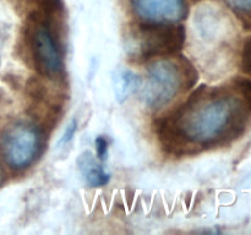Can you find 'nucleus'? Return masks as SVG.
I'll list each match as a JSON object with an SVG mask.
<instances>
[{
	"mask_svg": "<svg viewBox=\"0 0 251 235\" xmlns=\"http://www.w3.org/2000/svg\"><path fill=\"white\" fill-rule=\"evenodd\" d=\"M244 126L242 105L227 95L213 94L200 86L158 127L164 148L183 153L189 146H212L237 136Z\"/></svg>",
	"mask_w": 251,
	"mask_h": 235,
	"instance_id": "nucleus-1",
	"label": "nucleus"
},
{
	"mask_svg": "<svg viewBox=\"0 0 251 235\" xmlns=\"http://www.w3.org/2000/svg\"><path fill=\"white\" fill-rule=\"evenodd\" d=\"M196 78L195 69L185 58L180 63L168 59L156 60L149 66L141 98L150 109H161L173 100L181 88L193 87Z\"/></svg>",
	"mask_w": 251,
	"mask_h": 235,
	"instance_id": "nucleus-2",
	"label": "nucleus"
},
{
	"mask_svg": "<svg viewBox=\"0 0 251 235\" xmlns=\"http://www.w3.org/2000/svg\"><path fill=\"white\" fill-rule=\"evenodd\" d=\"M139 53L150 59L180 51L185 42V28L167 22H145L137 33Z\"/></svg>",
	"mask_w": 251,
	"mask_h": 235,
	"instance_id": "nucleus-3",
	"label": "nucleus"
},
{
	"mask_svg": "<svg viewBox=\"0 0 251 235\" xmlns=\"http://www.w3.org/2000/svg\"><path fill=\"white\" fill-rule=\"evenodd\" d=\"M39 135L33 126L15 124L1 136V153L12 170L28 168L38 156Z\"/></svg>",
	"mask_w": 251,
	"mask_h": 235,
	"instance_id": "nucleus-4",
	"label": "nucleus"
},
{
	"mask_svg": "<svg viewBox=\"0 0 251 235\" xmlns=\"http://www.w3.org/2000/svg\"><path fill=\"white\" fill-rule=\"evenodd\" d=\"M31 48L34 66L44 77H56L63 71L60 49L48 26L36 21L31 32Z\"/></svg>",
	"mask_w": 251,
	"mask_h": 235,
	"instance_id": "nucleus-5",
	"label": "nucleus"
},
{
	"mask_svg": "<svg viewBox=\"0 0 251 235\" xmlns=\"http://www.w3.org/2000/svg\"><path fill=\"white\" fill-rule=\"evenodd\" d=\"M135 14L146 22L174 24L188 14L185 0H131Z\"/></svg>",
	"mask_w": 251,
	"mask_h": 235,
	"instance_id": "nucleus-6",
	"label": "nucleus"
},
{
	"mask_svg": "<svg viewBox=\"0 0 251 235\" xmlns=\"http://www.w3.org/2000/svg\"><path fill=\"white\" fill-rule=\"evenodd\" d=\"M77 166L86 184L91 188H100L109 183L110 174L107 173L102 165L96 162L95 156L91 152H83L77 159Z\"/></svg>",
	"mask_w": 251,
	"mask_h": 235,
	"instance_id": "nucleus-7",
	"label": "nucleus"
},
{
	"mask_svg": "<svg viewBox=\"0 0 251 235\" xmlns=\"http://www.w3.org/2000/svg\"><path fill=\"white\" fill-rule=\"evenodd\" d=\"M140 78L136 73L127 69L117 70L113 77V87H114L115 98L119 103L126 100L137 88L140 87Z\"/></svg>",
	"mask_w": 251,
	"mask_h": 235,
	"instance_id": "nucleus-8",
	"label": "nucleus"
},
{
	"mask_svg": "<svg viewBox=\"0 0 251 235\" xmlns=\"http://www.w3.org/2000/svg\"><path fill=\"white\" fill-rule=\"evenodd\" d=\"M235 86L242 94L243 99L245 100L247 105L251 109V81L247 80V78H238L235 81Z\"/></svg>",
	"mask_w": 251,
	"mask_h": 235,
	"instance_id": "nucleus-9",
	"label": "nucleus"
},
{
	"mask_svg": "<svg viewBox=\"0 0 251 235\" xmlns=\"http://www.w3.org/2000/svg\"><path fill=\"white\" fill-rule=\"evenodd\" d=\"M96 153H97L98 159L105 161L108 156V141L104 136H97L95 140Z\"/></svg>",
	"mask_w": 251,
	"mask_h": 235,
	"instance_id": "nucleus-10",
	"label": "nucleus"
},
{
	"mask_svg": "<svg viewBox=\"0 0 251 235\" xmlns=\"http://www.w3.org/2000/svg\"><path fill=\"white\" fill-rule=\"evenodd\" d=\"M76 131H77V121H76V119H73L70 122H69L66 129L64 130V134L60 139V144L66 146L68 143H70L71 140H73L74 136H75Z\"/></svg>",
	"mask_w": 251,
	"mask_h": 235,
	"instance_id": "nucleus-11",
	"label": "nucleus"
},
{
	"mask_svg": "<svg viewBox=\"0 0 251 235\" xmlns=\"http://www.w3.org/2000/svg\"><path fill=\"white\" fill-rule=\"evenodd\" d=\"M243 66H244V70L251 75V38L248 39L244 46V51H243Z\"/></svg>",
	"mask_w": 251,
	"mask_h": 235,
	"instance_id": "nucleus-12",
	"label": "nucleus"
},
{
	"mask_svg": "<svg viewBox=\"0 0 251 235\" xmlns=\"http://www.w3.org/2000/svg\"><path fill=\"white\" fill-rule=\"evenodd\" d=\"M226 2L233 9L239 10V11H250L251 10V0H226Z\"/></svg>",
	"mask_w": 251,
	"mask_h": 235,
	"instance_id": "nucleus-13",
	"label": "nucleus"
},
{
	"mask_svg": "<svg viewBox=\"0 0 251 235\" xmlns=\"http://www.w3.org/2000/svg\"><path fill=\"white\" fill-rule=\"evenodd\" d=\"M44 10L48 12H54L60 6V0H39Z\"/></svg>",
	"mask_w": 251,
	"mask_h": 235,
	"instance_id": "nucleus-14",
	"label": "nucleus"
},
{
	"mask_svg": "<svg viewBox=\"0 0 251 235\" xmlns=\"http://www.w3.org/2000/svg\"><path fill=\"white\" fill-rule=\"evenodd\" d=\"M2 179H4V173H2L1 165H0V184L2 183Z\"/></svg>",
	"mask_w": 251,
	"mask_h": 235,
	"instance_id": "nucleus-15",
	"label": "nucleus"
}]
</instances>
